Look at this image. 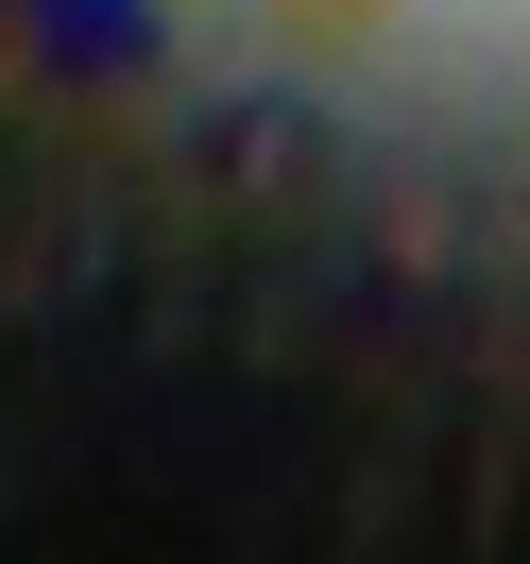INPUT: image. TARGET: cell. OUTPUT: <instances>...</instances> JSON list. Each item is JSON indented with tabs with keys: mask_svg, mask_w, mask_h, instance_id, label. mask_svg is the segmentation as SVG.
Masks as SVG:
<instances>
[{
	"mask_svg": "<svg viewBox=\"0 0 530 564\" xmlns=\"http://www.w3.org/2000/svg\"><path fill=\"white\" fill-rule=\"evenodd\" d=\"M0 35L35 52V86H138L154 52H172V18H154V0H18Z\"/></svg>",
	"mask_w": 530,
	"mask_h": 564,
	"instance_id": "cell-1",
	"label": "cell"
},
{
	"mask_svg": "<svg viewBox=\"0 0 530 564\" xmlns=\"http://www.w3.org/2000/svg\"><path fill=\"white\" fill-rule=\"evenodd\" d=\"M0 18H18V0H0Z\"/></svg>",
	"mask_w": 530,
	"mask_h": 564,
	"instance_id": "cell-2",
	"label": "cell"
}]
</instances>
